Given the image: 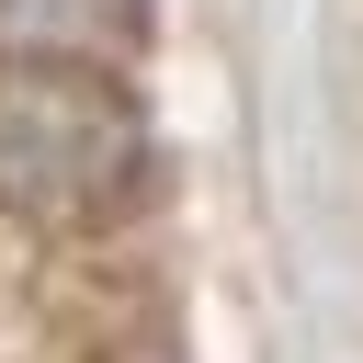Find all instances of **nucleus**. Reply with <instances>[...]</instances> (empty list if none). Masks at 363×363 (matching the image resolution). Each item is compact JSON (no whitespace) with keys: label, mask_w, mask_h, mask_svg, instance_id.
Masks as SVG:
<instances>
[{"label":"nucleus","mask_w":363,"mask_h":363,"mask_svg":"<svg viewBox=\"0 0 363 363\" xmlns=\"http://www.w3.org/2000/svg\"><path fill=\"white\" fill-rule=\"evenodd\" d=\"M147 170V113L113 68H0V216L79 227Z\"/></svg>","instance_id":"obj_1"},{"label":"nucleus","mask_w":363,"mask_h":363,"mask_svg":"<svg viewBox=\"0 0 363 363\" xmlns=\"http://www.w3.org/2000/svg\"><path fill=\"white\" fill-rule=\"evenodd\" d=\"M147 34V0H0V68H102Z\"/></svg>","instance_id":"obj_2"}]
</instances>
